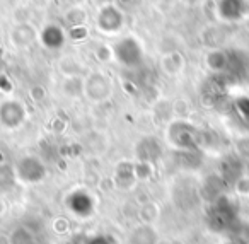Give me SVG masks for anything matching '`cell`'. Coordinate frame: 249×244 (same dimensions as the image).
<instances>
[{"mask_svg": "<svg viewBox=\"0 0 249 244\" xmlns=\"http://www.w3.org/2000/svg\"><path fill=\"white\" fill-rule=\"evenodd\" d=\"M235 220H237L235 206L225 196L215 200L207 213V224L212 230H217V232H224V230L231 229L235 224Z\"/></svg>", "mask_w": 249, "mask_h": 244, "instance_id": "cell-1", "label": "cell"}, {"mask_svg": "<svg viewBox=\"0 0 249 244\" xmlns=\"http://www.w3.org/2000/svg\"><path fill=\"white\" fill-rule=\"evenodd\" d=\"M113 53L123 67H130L132 69V67H137L142 63V46H140V43L135 38H124L121 41H118Z\"/></svg>", "mask_w": 249, "mask_h": 244, "instance_id": "cell-2", "label": "cell"}, {"mask_svg": "<svg viewBox=\"0 0 249 244\" xmlns=\"http://www.w3.org/2000/svg\"><path fill=\"white\" fill-rule=\"evenodd\" d=\"M16 176L18 179H21L22 183H39L46 176L45 164L39 161L38 157L33 155H26V157L19 159V162L16 164Z\"/></svg>", "mask_w": 249, "mask_h": 244, "instance_id": "cell-3", "label": "cell"}, {"mask_svg": "<svg viewBox=\"0 0 249 244\" xmlns=\"http://www.w3.org/2000/svg\"><path fill=\"white\" fill-rule=\"evenodd\" d=\"M169 142L178 149L193 150V149H196L198 144V133L191 125L179 121V123H174L169 128Z\"/></svg>", "mask_w": 249, "mask_h": 244, "instance_id": "cell-4", "label": "cell"}, {"mask_svg": "<svg viewBox=\"0 0 249 244\" xmlns=\"http://www.w3.org/2000/svg\"><path fill=\"white\" fill-rule=\"evenodd\" d=\"M67 205L79 217H90L96 210L92 195L89 191H84V189H77V191L70 193L69 198H67Z\"/></svg>", "mask_w": 249, "mask_h": 244, "instance_id": "cell-5", "label": "cell"}, {"mask_svg": "<svg viewBox=\"0 0 249 244\" xmlns=\"http://www.w3.org/2000/svg\"><path fill=\"white\" fill-rule=\"evenodd\" d=\"M24 118L26 110L19 101H5L0 104V123L5 128H18Z\"/></svg>", "mask_w": 249, "mask_h": 244, "instance_id": "cell-6", "label": "cell"}, {"mask_svg": "<svg viewBox=\"0 0 249 244\" xmlns=\"http://www.w3.org/2000/svg\"><path fill=\"white\" fill-rule=\"evenodd\" d=\"M97 26L104 33L120 31L121 26H123V12L114 5H106V7L101 9L99 16H97Z\"/></svg>", "mask_w": 249, "mask_h": 244, "instance_id": "cell-7", "label": "cell"}, {"mask_svg": "<svg viewBox=\"0 0 249 244\" xmlns=\"http://www.w3.org/2000/svg\"><path fill=\"white\" fill-rule=\"evenodd\" d=\"M84 89H86V93L89 94L94 101H103L109 96L111 84H109V80H107V77H104L103 74H92V75L87 79Z\"/></svg>", "mask_w": 249, "mask_h": 244, "instance_id": "cell-8", "label": "cell"}, {"mask_svg": "<svg viewBox=\"0 0 249 244\" xmlns=\"http://www.w3.org/2000/svg\"><path fill=\"white\" fill-rule=\"evenodd\" d=\"M218 16L224 21H237L244 14V2L242 0H218Z\"/></svg>", "mask_w": 249, "mask_h": 244, "instance_id": "cell-9", "label": "cell"}, {"mask_svg": "<svg viewBox=\"0 0 249 244\" xmlns=\"http://www.w3.org/2000/svg\"><path fill=\"white\" fill-rule=\"evenodd\" d=\"M41 43L48 50H58V48H62L63 43H65V35H63V31L58 28V26L50 24L43 29Z\"/></svg>", "mask_w": 249, "mask_h": 244, "instance_id": "cell-10", "label": "cell"}, {"mask_svg": "<svg viewBox=\"0 0 249 244\" xmlns=\"http://www.w3.org/2000/svg\"><path fill=\"white\" fill-rule=\"evenodd\" d=\"M137 154L140 155L142 162H152L154 159H157L160 155V144L157 142V138H143L139 145H137Z\"/></svg>", "mask_w": 249, "mask_h": 244, "instance_id": "cell-11", "label": "cell"}, {"mask_svg": "<svg viewBox=\"0 0 249 244\" xmlns=\"http://www.w3.org/2000/svg\"><path fill=\"white\" fill-rule=\"evenodd\" d=\"M130 239H132V244H156L157 234L152 227L142 225L140 229H135Z\"/></svg>", "mask_w": 249, "mask_h": 244, "instance_id": "cell-12", "label": "cell"}, {"mask_svg": "<svg viewBox=\"0 0 249 244\" xmlns=\"http://www.w3.org/2000/svg\"><path fill=\"white\" fill-rule=\"evenodd\" d=\"M11 244H36V237L26 227H18L11 234Z\"/></svg>", "mask_w": 249, "mask_h": 244, "instance_id": "cell-13", "label": "cell"}, {"mask_svg": "<svg viewBox=\"0 0 249 244\" xmlns=\"http://www.w3.org/2000/svg\"><path fill=\"white\" fill-rule=\"evenodd\" d=\"M87 244H113V241L106 236H96V237H92Z\"/></svg>", "mask_w": 249, "mask_h": 244, "instance_id": "cell-14", "label": "cell"}, {"mask_svg": "<svg viewBox=\"0 0 249 244\" xmlns=\"http://www.w3.org/2000/svg\"><path fill=\"white\" fill-rule=\"evenodd\" d=\"M227 244H237V243H227Z\"/></svg>", "mask_w": 249, "mask_h": 244, "instance_id": "cell-15", "label": "cell"}]
</instances>
